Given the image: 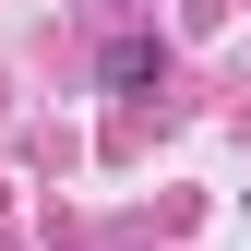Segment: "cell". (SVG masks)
I'll list each match as a JSON object with an SVG mask.
<instances>
[{"label":"cell","instance_id":"cell-1","mask_svg":"<svg viewBox=\"0 0 251 251\" xmlns=\"http://www.w3.org/2000/svg\"><path fill=\"white\" fill-rule=\"evenodd\" d=\"M108 84H155V36H120L108 48Z\"/></svg>","mask_w":251,"mask_h":251}]
</instances>
